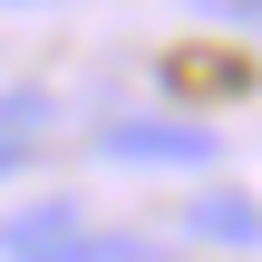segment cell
Returning a JSON list of instances; mask_svg holds the SVG:
<instances>
[{
  "label": "cell",
  "mask_w": 262,
  "mask_h": 262,
  "mask_svg": "<svg viewBox=\"0 0 262 262\" xmlns=\"http://www.w3.org/2000/svg\"><path fill=\"white\" fill-rule=\"evenodd\" d=\"M97 146H107L117 165H214V156H224V136H214V126H185V117H117Z\"/></svg>",
  "instance_id": "cell-1"
},
{
  "label": "cell",
  "mask_w": 262,
  "mask_h": 262,
  "mask_svg": "<svg viewBox=\"0 0 262 262\" xmlns=\"http://www.w3.org/2000/svg\"><path fill=\"white\" fill-rule=\"evenodd\" d=\"M194 10H214V19H253L262 0H194Z\"/></svg>",
  "instance_id": "cell-3"
},
{
  "label": "cell",
  "mask_w": 262,
  "mask_h": 262,
  "mask_svg": "<svg viewBox=\"0 0 262 262\" xmlns=\"http://www.w3.org/2000/svg\"><path fill=\"white\" fill-rule=\"evenodd\" d=\"M185 224H194L204 243H243V253L262 243V204H253V194H194V214H185Z\"/></svg>",
  "instance_id": "cell-2"
},
{
  "label": "cell",
  "mask_w": 262,
  "mask_h": 262,
  "mask_svg": "<svg viewBox=\"0 0 262 262\" xmlns=\"http://www.w3.org/2000/svg\"><path fill=\"white\" fill-rule=\"evenodd\" d=\"M19 156H29V146H10V136H0V175H10V165H19Z\"/></svg>",
  "instance_id": "cell-4"
}]
</instances>
